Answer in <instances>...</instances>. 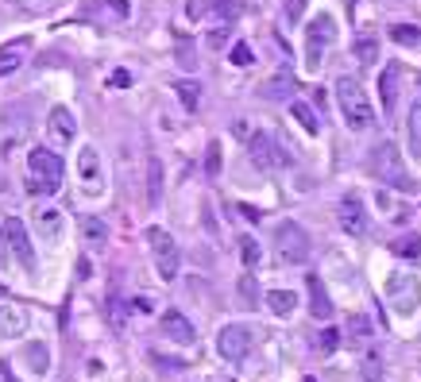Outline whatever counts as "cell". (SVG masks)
<instances>
[{"mask_svg": "<svg viewBox=\"0 0 421 382\" xmlns=\"http://www.w3.org/2000/svg\"><path fill=\"white\" fill-rule=\"evenodd\" d=\"M367 167H371V174L379 178L383 185H390V190H398V193L418 190V182L410 178V170H406V162H402L394 143H379V147L371 151V162H367Z\"/></svg>", "mask_w": 421, "mask_h": 382, "instance_id": "6da1fadb", "label": "cell"}, {"mask_svg": "<svg viewBox=\"0 0 421 382\" xmlns=\"http://www.w3.org/2000/svg\"><path fill=\"white\" fill-rule=\"evenodd\" d=\"M337 105H340V112H344L348 128H355V132H364V128L375 124V108H371V100H367L364 85L355 82V77H348V74L337 77Z\"/></svg>", "mask_w": 421, "mask_h": 382, "instance_id": "7a4b0ae2", "label": "cell"}, {"mask_svg": "<svg viewBox=\"0 0 421 382\" xmlns=\"http://www.w3.org/2000/svg\"><path fill=\"white\" fill-rule=\"evenodd\" d=\"M27 170H31V182H27L31 193H58L62 174H66V162H62V155H54L50 147H31Z\"/></svg>", "mask_w": 421, "mask_h": 382, "instance_id": "3957f363", "label": "cell"}, {"mask_svg": "<svg viewBox=\"0 0 421 382\" xmlns=\"http://www.w3.org/2000/svg\"><path fill=\"white\" fill-rule=\"evenodd\" d=\"M337 43V20L329 16V12H317L313 20H309V31H306V66L309 70H321L325 62V50Z\"/></svg>", "mask_w": 421, "mask_h": 382, "instance_id": "277c9868", "label": "cell"}, {"mask_svg": "<svg viewBox=\"0 0 421 382\" xmlns=\"http://www.w3.org/2000/svg\"><path fill=\"white\" fill-rule=\"evenodd\" d=\"M387 301L398 316H413L418 313V301H421V282L406 270H394L387 275Z\"/></svg>", "mask_w": 421, "mask_h": 382, "instance_id": "5b68a950", "label": "cell"}, {"mask_svg": "<svg viewBox=\"0 0 421 382\" xmlns=\"http://www.w3.org/2000/svg\"><path fill=\"white\" fill-rule=\"evenodd\" d=\"M147 243H151V251H155V270H158V278H163V282H174V278H178V263H182L174 236L163 232V228H147Z\"/></svg>", "mask_w": 421, "mask_h": 382, "instance_id": "8992f818", "label": "cell"}, {"mask_svg": "<svg viewBox=\"0 0 421 382\" xmlns=\"http://www.w3.org/2000/svg\"><path fill=\"white\" fill-rule=\"evenodd\" d=\"M274 247H279V255L286 259V263H306L309 259V236L302 224H294V220H286V224L274 228Z\"/></svg>", "mask_w": 421, "mask_h": 382, "instance_id": "52a82bcc", "label": "cell"}, {"mask_svg": "<svg viewBox=\"0 0 421 382\" xmlns=\"http://www.w3.org/2000/svg\"><path fill=\"white\" fill-rule=\"evenodd\" d=\"M251 344H256V336H251L248 324H224L221 336H216V351H221L228 363H244V359L251 356Z\"/></svg>", "mask_w": 421, "mask_h": 382, "instance_id": "ba28073f", "label": "cell"}, {"mask_svg": "<svg viewBox=\"0 0 421 382\" xmlns=\"http://www.w3.org/2000/svg\"><path fill=\"white\" fill-rule=\"evenodd\" d=\"M248 151H251V162H256L259 170H279V167H286V162H290V155H282L279 143H274L267 132H256V135H251V139H248Z\"/></svg>", "mask_w": 421, "mask_h": 382, "instance_id": "9c48e42d", "label": "cell"}, {"mask_svg": "<svg viewBox=\"0 0 421 382\" xmlns=\"http://www.w3.org/2000/svg\"><path fill=\"white\" fill-rule=\"evenodd\" d=\"M4 236H8V247H12V255L20 259V266H24V270H35V247H31V236H27L20 216H8V220H4Z\"/></svg>", "mask_w": 421, "mask_h": 382, "instance_id": "30bf717a", "label": "cell"}, {"mask_svg": "<svg viewBox=\"0 0 421 382\" xmlns=\"http://www.w3.org/2000/svg\"><path fill=\"white\" fill-rule=\"evenodd\" d=\"M77 178H82V190L97 197L105 190V170H101V155L93 147H82L77 151Z\"/></svg>", "mask_w": 421, "mask_h": 382, "instance_id": "8fae6325", "label": "cell"}, {"mask_svg": "<svg viewBox=\"0 0 421 382\" xmlns=\"http://www.w3.org/2000/svg\"><path fill=\"white\" fill-rule=\"evenodd\" d=\"M340 228H344L348 236H367V208L364 201H360V193H348L344 201H340Z\"/></svg>", "mask_w": 421, "mask_h": 382, "instance_id": "7c38bea8", "label": "cell"}, {"mask_svg": "<svg viewBox=\"0 0 421 382\" xmlns=\"http://www.w3.org/2000/svg\"><path fill=\"white\" fill-rule=\"evenodd\" d=\"M47 135L58 143V147H70V143H74V135H77V120H74V112H70L66 105L50 108V116H47Z\"/></svg>", "mask_w": 421, "mask_h": 382, "instance_id": "4fadbf2b", "label": "cell"}, {"mask_svg": "<svg viewBox=\"0 0 421 382\" xmlns=\"http://www.w3.org/2000/svg\"><path fill=\"white\" fill-rule=\"evenodd\" d=\"M163 336L166 340H174V344H182V348H190L193 340H198V333H193V324L186 321V313H178V309H166L163 313Z\"/></svg>", "mask_w": 421, "mask_h": 382, "instance_id": "5bb4252c", "label": "cell"}, {"mask_svg": "<svg viewBox=\"0 0 421 382\" xmlns=\"http://www.w3.org/2000/svg\"><path fill=\"white\" fill-rule=\"evenodd\" d=\"M398 82H402V66L398 62H387V70L379 74V100H383V112H394L398 105Z\"/></svg>", "mask_w": 421, "mask_h": 382, "instance_id": "9a60e30c", "label": "cell"}, {"mask_svg": "<svg viewBox=\"0 0 421 382\" xmlns=\"http://www.w3.org/2000/svg\"><path fill=\"white\" fill-rule=\"evenodd\" d=\"M27 50H31V39H12L8 47L0 50V77H8V74H16V70L24 66V59H27Z\"/></svg>", "mask_w": 421, "mask_h": 382, "instance_id": "2e32d148", "label": "cell"}, {"mask_svg": "<svg viewBox=\"0 0 421 382\" xmlns=\"http://www.w3.org/2000/svg\"><path fill=\"white\" fill-rule=\"evenodd\" d=\"M306 290H309V313H313L317 321H329V316H332V301H329V293H325V282L317 275H309Z\"/></svg>", "mask_w": 421, "mask_h": 382, "instance_id": "e0dca14e", "label": "cell"}, {"mask_svg": "<svg viewBox=\"0 0 421 382\" xmlns=\"http://www.w3.org/2000/svg\"><path fill=\"white\" fill-rule=\"evenodd\" d=\"M27 333V309L20 305H8V309H0V336L4 340H16V336Z\"/></svg>", "mask_w": 421, "mask_h": 382, "instance_id": "ac0fdd59", "label": "cell"}, {"mask_svg": "<svg viewBox=\"0 0 421 382\" xmlns=\"http://www.w3.org/2000/svg\"><path fill=\"white\" fill-rule=\"evenodd\" d=\"M290 93H294V74H290L286 66L259 85V97H267V100H282V97H290Z\"/></svg>", "mask_w": 421, "mask_h": 382, "instance_id": "d6986e66", "label": "cell"}, {"mask_svg": "<svg viewBox=\"0 0 421 382\" xmlns=\"http://www.w3.org/2000/svg\"><path fill=\"white\" fill-rule=\"evenodd\" d=\"M186 12H190V20H201V16H209V12H216V16H236V4H232V0H190Z\"/></svg>", "mask_w": 421, "mask_h": 382, "instance_id": "ffe728a7", "label": "cell"}, {"mask_svg": "<svg viewBox=\"0 0 421 382\" xmlns=\"http://www.w3.org/2000/svg\"><path fill=\"white\" fill-rule=\"evenodd\" d=\"M77 224H82L85 247H105V243H108V228H105V220H101V216H82Z\"/></svg>", "mask_w": 421, "mask_h": 382, "instance_id": "44dd1931", "label": "cell"}, {"mask_svg": "<svg viewBox=\"0 0 421 382\" xmlns=\"http://www.w3.org/2000/svg\"><path fill=\"white\" fill-rule=\"evenodd\" d=\"M35 228H39L43 240H58V236H62V213H58V208H39Z\"/></svg>", "mask_w": 421, "mask_h": 382, "instance_id": "7402d4cb", "label": "cell"}, {"mask_svg": "<svg viewBox=\"0 0 421 382\" xmlns=\"http://www.w3.org/2000/svg\"><path fill=\"white\" fill-rule=\"evenodd\" d=\"M290 116L302 124V132H309V135H317L321 132V120H317V112L306 105V100H290Z\"/></svg>", "mask_w": 421, "mask_h": 382, "instance_id": "603a6c76", "label": "cell"}, {"mask_svg": "<svg viewBox=\"0 0 421 382\" xmlns=\"http://www.w3.org/2000/svg\"><path fill=\"white\" fill-rule=\"evenodd\" d=\"M24 359H27V367H31L35 374H47L50 371V351H47V344H43V340L39 344H35V340L24 344Z\"/></svg>", "mask_w": 421, "mask_h": 382, "instance_id": "cb8c5ba5", "label": "cell"}, {"mask_svg": "<svg viewBox=\"0 0 421 382\" xmlns=\"http://www.w3.org/2000/svg\"><path fill=\"white\" fill-rule=\"evenodd\" d=\"M406 143H410V155L421 158V100L410 108V116H406Z\"/></svg>", "mask_w": 421, "mask_h": 382, "instance_id": "d4e9b609", "label": "cell"}, {"mask_svg": "<svg viewBox=\"0 0 421 382\" xmlns=\"http://www.w3.org/2000/svg\"><path fill=\"white\" fill-rule=\"evenodd\" d=\"M267 309L279 313V316H290L297 309V293L294 290H271V293H267Z\"/></svg>", "mask_w": 421, "mask_h": 382, "instance_id": "484cf974", "label": "cell"}, {"mask_svg": "<svg viewBox=\"0 0 421 382\" xmlns=\"http://www.w3.org/2000/svg\"><path fill=\"white\" fill-rule=\"evenodd\" d=\"M158 201H163V162L147 158V205H158Z\"/></svg>", "mask_w": 421, "mask_h": 382, "instance_id": "4316f807", "label": "cell"}, {"mask_svg": "<svg viewBox=\"0 0 421 382\" xmlns=\"http://www.w3.org/2000/svg\"><path fill=\"white\" fill-rule=\"evenodd\" d=\"M174 93H178L186 112H198V105H201V85L198 82H174Z\"/></svg>", "mask_w": 421, "mask_h": 382, "instance_id": "83f0119b", "label": "cell"}, {"mask_svg": "<svg viewBox=\"0 0 421 382\" xmlns=\"http://www.w3.org/2000/svg\"><path fill=\"white\" fill-rule=\"evenodd\" d=\"M390 39H394L398 47H418V43H421V27L418 24H394V27H390Z\"/></svg>", "mask_w": 421, "mask_h": 382, "instance_id": "f1b7e54d", "label": "cell"}, {"mask_svg": "<svg viewBox=\"0 0 421 382\" xmlns=\"http://www.w3.org/2000/svg\"><path fill=\"white\" fill-rule=\"evenodd\" d=\"M390 251H394L398 259H421V236H402V240H394L390 243Z\"/></svg>", "mask_w": 421, "mask_h": 382, "instance_id": "f546056e", "label": "cell"}, {"mask_svg": "<svg viewBox=\"0 0 421 382\" xmlns=\"http://www.w3.org/2000/svg\"><path fill=\"white\" fill-rule=\"evenodd\" d=\"M348 340H352V344H367V340H371V321H367L364 313H355L352 321H348Z\"/></svg>", "mask_w": 421, "mask_h": 382, "instance_id": "4dcf8cb0", "label": "cell"}, {"mask_svg": "<svg viewBox=\"0 0 421 382\" xmlns=\"http://www.w3.org/2000/svg\"><path fill=\"white\" fill-rule=\"evenodd\" d=\"M239 259H244V266H259V259H263V251H259V243L251 240V236H239Z\"/></svg>", "mask_w": 421, "mask_h": 382, "instance_id": "1f68e13d", "label": "cell"}, {"mask_svg": "<svg viewBox=\"0 0 421 382\" xmlns=\"http://www.w3.org/2000/svg\"><path fill=\"white\" fill-rule=\"evenodd\" d=\"M355 59L364 62V66H375V62H379V43H375V39H360V43H355Z\"/></svg>", "mask_w": 421, "mask_h": 382, "instance_id": "d6a6232c", "label": "cell"}, {"mask_svg": "<svg viewBox=\"0 0 421 382\" xmlns=\"http://www.w3.org/2000/svg\"><path fill=\"white\" fill-rule=\"evenodd\" d=\"M383 363H379V351H375V348H367L364 351V379L367 382H383Z\"/></svg>", "mask_w": 421, "mask_h": 382, "instance_id": "836d02e7", "label": "cell"}, {"mask_svg": "<svg viewBox=\"0 0 421 382\" xmlns=\"http://www.w3.org/2000/svg\"><path fill=\"white\" fill-rule=\"evenodd\" d=\"M124 321H128V305L120 298H108V324H112V328H124Z\"/></svg>", "mask_w": 421, "mask_h": 382, "instance_id": "e575fe53", "label": "cell"}, {"mask_svg": "<svg viewBox=\"0 0 421 382\" xmlns=\"http://www.w3.org/2000/svg\"><path fill=\"white\" fill-rule=\"evenodd\" d=\"M337 348H340V333L337 328H325V333L317 336V351H321V356H332Z\"/></svg>", "mask_w": 421, "mask_h": 382, "instance_id": "d590c367", "label": "cell"}, {"mask_svg": "<svg viewBox=\"0 0 421 382\" xmlns=\"http://www.w3.org/2000/svg\"><path fill=\"white\" fill-rule=\"evenodd\" d=\"M205 174L209 178H216V174H221V143H209V151H205Z\"/></svg>", "mask_w": 421, "mask_h": 382, "instance_id": "8d00e7d4", "label": "cell"}, {"mask_svg": "<svg viewBox=\"0 0 421 382\" xmlns=\"http://www.w3.org/2000/svg\"><path fill=\"white\" fill-rule=\"evenodd\" d=\"M228 59H232V66H251V62H256V54H251V47H248V43H236Z\"/></svg>", "mask_w": 421, "mask_h": 382, "instance_id": "74e56055", "label": "cell"}, {"mask_svg": "<svg viewBox=\"0 0 421 382\" xmlns=\"http://www.w3.org/2000/svg\"><path fill=\"white\" fill-rule=\"evenodd\" d=\"M239 298L248 301V305H256V301H259V286H256V278H251V275L239 278Z\"/></svg>", "mask_w": 421, "mask_h": 382, "instance_id": "f35d334b", "label": "cell"}, {"mask_svg": "<svg viewBox=\"0 0 421 382\" xmlns=\"http://www.w3.org/2000/svg\"><path fill=\"white\" fill-rule=\"evenodd\" d=\"M306 4L309 0H286V24H297V20L306 16Z\"/></svg>", "mask_w": 421, "mask_h": 382, "instance_id": "ab89813d", "label": "cell"}, {"mask_svg": "<svg viewBox=\"0 0 421 382\" xmlns=\"http://www.w3.org/2000/svg\"><path fill=\"white\" fill-rule=\"evenodd\" d=\"M112 85H116V89H128V85H132V74H128V70H116V74H112Z\"/></svg>", "mask_w": 421, "mask_h": 382, "instance_id": "60d3db41", "label": "cell"}, {"mask_svg": "<svg viewBox=\"0 0 421 382\" xmlns=\"http://www.w3.org/2000/svg\"><path fill=\"white\" fill-rule=\"evenodd\" d=\"M108 8H112V16L124 20V16H128V0H108Z\"/></svg>", "mask_w": 421, "mask_h": 382, "instance_id": "b9f144b4", "label": "cell"}, {"mask_svg": "<svg viewBox=\"0 0 421 382\" xmlns=\"http://www.w3.org/2000/svg\"><path fill=\"white\" fill-rule=\"evenodd\" d=\"M239 213L248 216L251 224H259V220H263V213H259V208H251V205H239Z\"/></svg>", "mask_w": 421, "mask_h": 382, "instance_id": "7bdbcfd3", "label": "cell"}, {"mask_svg": "<svg viewBox=\"0 0 421 382\" xmlns=\"http://www.w3.org/2000/svg\"><path fill=\"white\" fill-rule=\"evenodd\" d=\"M132 309H135V313H151V301H147V298H135Z\"/></svg>", "mask_w": 421, "mask_h": 382, "instance_id": "ee69618b", "label": "cell"}, {"mask_svg": "<svg viewBox=\"0 0 421 382\" xmlns=\"http://www.w3.org/2000/svg\"><path fill=\"white\" fill-rule=\"evenodd\" d=\"M93 270H89V259H77V278H89Z\"/></svg>", "mask_w": 421, "mask_h": 382, "instance_id": "f6af8a7d", "label": "cell"}, {"mask_svg": "<svg viewBox=\"0 0 421 382\" xmlns=\"http://www.w3.org/2000/svg\"><path fill=\"white\" fill-rule=\"evenodd\" d=\"M8 251H12V247H8V236H4V228H0V263H4V255H8Z\"/></svg>", "mask_w": 421, "mask_h": 382, "instance_id": "bcb514c9", "label": "cell"}, {"mask_svg": "<svg viewBox=\"0 0 421 382\" xmlns=\"http://www.w3.org/2000/svg\"><path fill=\"white\" fill-rule=\"evenodd\" d=\"M4 382H20V379H16V374H12V371H8V367H4Z\"/></svg>", "mask_w": 421, "mask_h": 382, "instance_id": "7dc6e473", "label": "cell"}, {"mask_svg": "<svg viewBox=\"0 0 421 382\" xmlns=\"http://www.w3.org/2000/svg\"><path fill=\"white\" fill-rule=\"evenodd\" d=\"M302 382H317V379H302Z\"/></svg>", "mask_w": 421, "mask_h": 382, "instance_id": "c3c4849f", "label": "cell"}]
</instances>
